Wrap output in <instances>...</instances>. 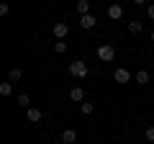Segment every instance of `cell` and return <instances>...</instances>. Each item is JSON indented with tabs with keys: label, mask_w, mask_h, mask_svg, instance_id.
<instances>
[{
	"label": "cell",
	"mask_w": 154,
	"mask_h": 144,
	"mask_svg": "<svg viewBox=\"0 0 154 144\" xmlns=\"http://www.w3.org/2000/svg\"><path fill=\"white\" fill-rule=\"evenodd\" d=\"M80 108H82V113H85V116H90V113L95 111V105H93V103H82Z\"/></svg>",
	"instance_id": "17"
},
{
	"label": "cell",
	"mask_w": 154,
	"mask_h": 144,
	"mask_svg": "<svg viewBox=\"0 0 154 144\" xmlns=\"http://www.w3.org/2000/svg\"><path fill=\"white\" fill-rule=\"evenodd\" d=\"M41 116H44V113L38 111V108H28V121H33V124H38V121H41Z\"/></svg>",
	"instance_id": "11"
},
{
	"label": "cell",
	"mask_w": 154,
	"mask_h": 144,
	"mask_svg": "<svg viewBox=\"0 0 154 144\" xmlns=\"http://www.w3.org/2000/svg\"><path fill=\"white\" fill-rule=\"evenodd\" d=\"M95 23H98V18H95L93 13H88V16L80 18V26H82V28H95Z\"/></svg>",
	"instance_id": "7"
},
{
	"label": "cell",
	"mask_w": 154,
	"mask_h": 144,
	"mask_svg": "<svg viewBox=\"0 0 154 144\" xmlns=\"http://www.w3.org/2000/svg\"><path fill=\"white\" fill-rule=\"evenodd\" d=\"M67 33H69V26H67L64 21H59V23H54V36H57V41H62V39H67Z\"/></svg>",
	"instance_id": "4"
},
{
	"label": "cell",
	"mask_w": 154,
	"mask_h": 144,
	"mask_svg": "<svg viewBox=\"0 0 154 144\" xmlns=\"http://www.w3.org/2000/svg\"><path fill=\"white\" fill-rule=\"evenodd\" d=\"M144 136H146V142H154V124H152V126H146Z\"/></svg>",
	"instance_id": "18"
},
{
	"label": "cell",
	"mask_w": 154,
	"mask_h": 144,
	"mask_svg": "<svg viewBox=\"0 0 154 144\" xmlns=\"http://www.w3.org/2000/svg\"><path fill=\"white\" fill-rule=\"evenodd\" d=\"M136 83H139V85H146V83H149V72H146V70H139V72H136Z\"/></svg>",
	"instance_id": "14"
},
{
	"label": "cell",
	"mask_w": 154,
	"mask_h": 144,
	"mask_svg": "<svg viewBox=\"0 0 154 144\" xmlns=\"http://www.w3.org/2000/svg\"><path fill=\"white\" fill-rule=\"evenodd\" d=\"M110 144H113V142H110Z\"/></svg>",
	"instance_id": "22"
},
{
	"label": "cell",
	"mask_w": 154,
	"mask_h": 144,
	"mask_svg": "<svg viewBox=\"0 0 154 144\" xmlns=\"http://www.w3.org/2000/svg\"><path fill=\"white\" fill-rule=\"evenodd\" d=\"M21 77H23V70H18V67H13V70L8 72V83H18Z\"/></svg>",
	"instance_id": "9"
},
{
	"label": "cell",
	"mask_w": 154,
	"mask_h": 144,
	"mask_svg": "<svg viewBox=\"0 0 154 144\" xmlns=\"http://www.w3.org/2000/svg\"><path fill=\"white\" fill-rule=\"evenodd\" d=\"M18 105H23V108H31V95H28V93H21V95H18Z\"/></svg>",
	"instance_id": "12"
},
{
	"label": "cell",
	"mask_w": 154,
	"mask_h": 144,
	"mask_svg": "<svg viewBox=\"0 0 154 144\" xmlns=\"http://www.w3.org/2000/svg\"><path fill=\"white\" fill-rule=\"evenodd\" d=\"M146 16L152 18V21H154V5H146Z\"/></svg>",
	"instance_id": "19"
},
{
	"label": "cell",
	"mask_w": 154,
	"mask_h": 144,
	"mask_svg": "<svg viewBox=\"0 0 154 144\" xmlns=\"http://www.w3.org/2000/svg\"><path fill=\"white\" fill-rule=\"evenodd\" d=\"M152 41H154V31H152Z\"/></svg>",
	"instance_id": "20"
},
{
	"label": "cell",
	"mask_w": 154,
	"mask_h": 144,
	"mask_svg": "<svg viewBox=\"0 0 154 144\" xmlns=\"http://www.w3.org/2000/svg\"><path fill=\"white\" fill-rule=\"evenodd\" d=\"M98 59L100 62H113L116 59V46L113 44H100L98 46Z\"/></svg>",
	"instance_id": "1"
},
{
	"label": "cell",
	"mask_w": 154,
	"mask_h": 144,
	"mask_svg": "<svg viewBox=\"0 0 154 144\" xmlns=\"http://www.w3.org/2000/svg\"><path fill=\"white\" fill-rule=\"evenodd\" d=\"M54 52L57 54H64L67 52V41H54Z\"/></svg>",
	"instance_id": "16"
},
{
	"label": "cell",
	"mask_w": 154,
	"mask_h": 144,
	"mask_svg": "<svg viewBox=\"0 0 154 144\" xmlns=\"http://www.w3.org/2000/svg\"><path fill=\"white\" fill-rule=\"evenodd\" d=\"M88 64H85L82 59H75V62H69V75H75V77H88Z\"/></svg>",
	"instance_id": "2"
},
{
	"label": "cell",
	"mask_w": 154,
	"mask_h": 144,
	"mask_svg": "<svg viewBox=\"0 0 154 144\" xmlns=\"http://www.w3.org/2000/svg\"><path fill=\"white\" fill-rule=\"evenodd\" d=\"M77 142V131H72V129H67L64 134H62V144H75Z\"/></svg>",
	"instance_id": "8"
},
{
	"label": "cell",
	"mask_w": 154,
	"mask_h": 144,
	"mask_svg": "<svg viewBox=\"0 0 154 144\" xmlns=\"http://www.w3.org/2000/svg\"><path fill=\"white\" fill-rule=\"evenodd\" d=\"M11 93H13V83H0V95L3 98H8Z\"/></svg>",
	"instance_id": "13"
},
{
	"label": "cell",
	"mask_w": 154,
	"mask_h": 144,
	"mask_svg": "<svg viewBox=\"0 0 154 144\" xmlns=\"http://www.w3.org/2000/svg\"><path fill=\"white\" fill-rule=\"evenodd\" d=\"M69 98L75 100V103H82V100H85V90L80 88V85H75V88L69 90Z\"/></svg>",
	"instance_id": "6"
},
{
	"label": "cell",
	"mask_w": 154,
	"mask_h": 144,
	"mask_svg": "<svg viewBox=\"0 0 154 144\" xmlns=\"http://www.w3.org/2000/svg\"><path fill=\"white\" fill-rule=\"evenodd\" d=\"M113 80H116V83H118V85H126L128 80H131V72H128L126 67H118V70L113 72Z\"/></svg>",
	"instance_id": "3"
},
{
	"label": "cell",
	"mask_w": 154,
	"mask_h": 144,
	"mask_svg": "<svg viewBox=\"0 0 154 144\" xmlns=\"http://www.w3.org/2000/svg\"><path fill=\"white\" fill-rule=\"evenodd\" d=\"M128 31L131 33H141V21H131L128 23Z\"/></svg>",
	"instance_id": "15"
},
{
	"label": "cell",
	"mask_w": 154,
	"mask_h": 144,
	"mask_svg": "<svg viewBox=\"0 0 154 144\" xmlns=\"http://www.w3.org/2000/svg\"><path fill=\"white\" fill-rule=\"evenodd\" d=\"M152 70H154V59H152Z\"/></svg>",
	"instance_id": "21"
},
{
	"label": "cell",
	"mask_w": 154,
	"mask_h": 144,
	"mask_svg": "<svg viewBox=\"0 0 154 144\" xmlns=\"http://www.w3.org/2000/svg\"><path fill=\"white\" fill-rule=\"evenodd\" d=\"M108 18H113V21H118V18H123V5H118V3H113V5H108Z\"/></svg>",
	"instance_id": "5"
},
{
	"label": "cell",
	"mask_w": 154,
	"mask_h": 144,
	"mask_svg": "<svg viewBox=\"0 0 154 144\" xmlns=\"http://www.w3.org/2000/svg\"><path fill=\"white\" fill-rule=\"evenodd\" d=\"M77 13H80V18L90 13V3H88V0H80V3H77Z\"/></svg>",
	"instance_id": "10"
}]
</instances>
